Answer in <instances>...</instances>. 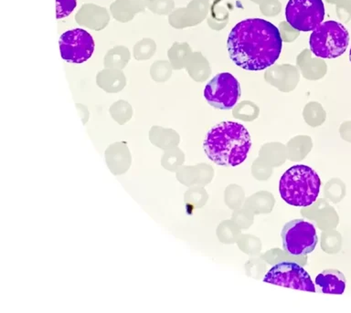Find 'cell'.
I'll return each instance as SVG.
<instances>
[{
	"label": "cell",
	"instance_id": "52a82bcc",
	"mask_svg": "<svg viewBox=\"0 0 351 313\" xmlns=\"http://www.w3.org/2000/svg\"><path fill=\"white\" fill-rule=\"evenodd\" d=\"M241 97V86L232 74H217L204 89V98L210 105L219 110H230Z\"/></svg>",
	"mask_w": 351,
	"mask_h": 313
},
{
	"label": "cell",
	"instance_id": "8fae6325",
	"mask_svg": "<svg viewBox=\"0 0 351 313\" xmlns=\"http://www.w3.org/2000/svg\"><path fill=\"white\" fill-rule=\"evenodd\" d=\"M56 18L62 19L70 15L77 5L76 0H56Z\"/></svg>",
	"mask_w": 351,
	"mask_h": 313
},
{
	"label": "cell",
	"instance_id": "8992f818",
	"mask_svg": "<svg viewBox=\"0 0 351 313\" xmlns=\"http://www.w3.org/2000/svg\"><path fill=\"white\" fill-rule=\"evenodd\" d=\"M282 247L292 256H304L311 253L317 244L315 227L303 219L287 223L282 231Z\"/></svg>",
	"mask_w": 351,
	"mask_h": 313
},
{
	"label": "cell",
	"instance_id": "30bf717a",
	"mask_svg": "<svg viewBox=\"0 0 351 313\" xmlns=\"http://www.w3.org/2000/svg\"><path fill=\"white\" fill-rule=\"evenodd\" d=\"M346 278L336 270H326L315 278V284L326 295H343L346 290Z\"/></svg>",
	"mask_w": 351,
	"mask_h": 313
},
{
	"label": "cell",
	"instance_id": "9c48e42d",
	"mask_svg": "<svg viewBox=\"0 0 351 313\" xmlns=\"http://www.w3.org/2000/svg\"><path fill=\"white\" fill-rule=\"evenodd\" d=\"M60 49L65 62L81 64L92 57L95 41L86 30L71 29L60 36Z\"/></svg>",
	"mask_w": 351,
	"mask_h": 313
},
{
	"label": "cell",
	"instance_id": "7a4b0ae2",
	"mask_svg": "<svg viewBox=\"0 0 351 313\" xmlns=\"http://www.w3.org/2000/svg\"><path fill=\"white\" fill-rule=\"evenodd\" d=\"M251 147L249 132L234 122H222L213 126L203 142L206 155L221 166H237L243 163Z\"/></svg>",
	"mask_w": 351,
	"mask_h": 313
},
{
	"label": "cell",
	"instance_id": "ba28073f",
	"mask_svg": "<svg viewBox=\"0 0 351 313\" xmlns=\"http://www.w3.org/2000/svg\"><path fill=\"white\" fill-rule=\"evenodd\" d=\"M263 281L304 292H315L309 274L295 262H281L274 266L266 274Z\"/></svg>",
	"mask_w": 351,
	"mask_h": 313
},
{
	"label": "cell",
	"instance_id": "5b68a950",
	"mask_svg": "<svg viewBox=\"0 0 351 313\" xmlns=\"http://www.w3.org/2000/svg\"><path fill=\"white\" fill-rule=\"evenodd\" d=\"M325 18L322 0H289L285 8V18L298 32H313Z\"/></svg>",
	"mask_w": 351,
	"mask_h": 313
},
{
	"label": "cell",
	"instance_id": "277c9868",
	"mask_svg": "<svg viewBox=\"0 0 351 313\" xmlns=\"http://www.w3.org/2000/svg\"><path fill=\"white\" fill-rule=\"evenodd\" d=\"M350 34L341 23L334 21L323 22L310 36V49L315 56L335 59L347 51Z\"/></svg>",
	"mask_w": 351,
	"mask_h": 313
},
{
	"label": "cell",
	"instance_id": "3957f363",
	"mask_svg": "<svg viewBox=\"0 0 351 313\" xmlns=\"http://www.w3.org/2000/svg\"><path fill=\"white\" fill-rule=\"evenodd\" d=\"M320 186V178L311 167L298 164L282 175L279 192L288 205L306 208L317 200Z\"/></svg>",
	"mask_w": 351,
	"mask_h": 313
},
{
	"label": "cell",
	"instance_id": "6da1fadb",
	"mask_svg": "<svg viewBox=\"0 0 351 313\" xmlns=\"http://www.w3.org/2000/svg\"><path fill=\"white\" fill-rule=\"evenodd\" d=\"M230 60L245 71L265 70L279 59L282 38L278 27L265 19L239 22L227 40Z\"/></svg>",
	"mask_w": 351,
	"mask_h": 313
},
{
	"label": "cell",
	"instance_id": "7c38bea8",
	"mask_svg": "<svg viewBox=\"0 0 351 313\" xmlns=\"http://www.w3.org/2000/svg\"><path fill=\"white\" fill-rule=\"evenodd\" d=\"M350 62H351V49H350Z\"/></svg>",
	"mask_w": 351,
	"mask_h": 313
}]
</instances>
